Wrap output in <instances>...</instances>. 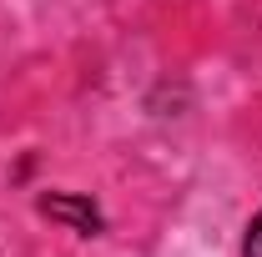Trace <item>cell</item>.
<instances>
[{"label":"cell","mask_w":262,"mask_h":257,"mask_svg":"<svg viewBox=\"0 0 262 257\" xmlns=\"http://www.w3.org/2000/svg\"><path fill=\"white\" fill-rule=\"evenodd\" d=\"M40 212H46V217H56V222H71L76 232H101V212L86 202V197L46 192V197H40Z\"/></svg>","instance_id":"6da1fadb"},{"label":"cell","mask_w":262,"mask_h":257,"mask_svg":"<svg viewBox=\"0 0 262 257\" xmlns=\"http://www.w3.org/2000/svg\"><path fill=\"white\" fill-rule=\"evenodd\" d=\"M242 257H262V212L252 217V227H247V242H242Z\"/></svg>","instance_id":"7a4b0ae2"}]
</instances>
